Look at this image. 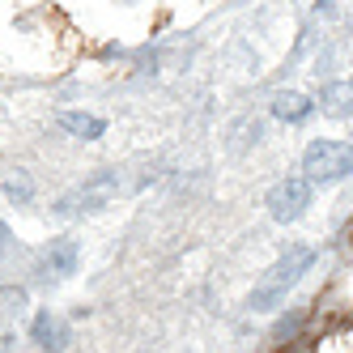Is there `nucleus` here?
Returning <instances> with one entry per match:
<instances>
[{
    "label": "nucleus",
    "mask_w": 353,
    "mask_h": 353,
    "mask_svg": "<svg viewBox=\"0 0 353 353\" xmlns=\"http://www.w3.org/2000/svg\"><path fill=\"white\" fill-rule=\"evenodd\" d=\"M315 264V251L307 247V243H290L285 251H281V260H276L264 276H260V285L251 290V302L247 307L251 311H276L285 302V294L302 281V272H307Z\"/></svg>",
    "instance_id": "1"
},
{
    "label": "nucleus",
    "mask_w": 353,
    "mask_h": 353,
    "mask_svg": "<svg viewBox=\"0 0 353 353\" xmlns=\"http://www.w3.org/2000/svg\"><path fill=\"white\" fill-rule=\"evenodd\" d=\"M302 174L311 183H341L345 174H353V145L349 141H311L302 149Z\"/></svg>",
    "instance_id": "2"
},
{
    "label": "nucleus",
    "mask_w": 353,
    "mask_h": 353,
    "mask_svg": "<svg viewBox=\"0 0 353 353\" xmlns=\"http://www.w3.org/2000/svg\"><path fill=\"white\" fill-rule=\"evenodd\" d=\"M311 179H307V174H290V179H281V183H276L272 192H268V200H264V205H268V217L272 221H298L302 213H307L311 209Z\"/></svg>",
    "instance_id": "3"
},
{
    "label": "nucleus",
    "mask_w": 353,
    "mask_h": 353,
    "mask_svg": "<svg viewBox=\"0 0 353 353\" xmlns=\"http://www.w3.org/2000/svg\"><path fill=\"white\" fill-rule=\"evenodd\" d=\"M111 196H115V174L103 170V174H94L90 183H81L77 192H68V196L60 200L56 213H64V217H72V213H94V209H103Z\"/></svg>",
    "instance_id": "4"
},
{
    "label": "nucleus",
    "mask_w": 353,
    "mask_h": 353,
    "mask_svg": "<svg viewBox=\"0 0 353 353\" xmlns=\"http://www.w3.org/2000/svg\"><path fill=\"white\" fill-rule=\"evenodd\" d=\"M30 336H34V345H39V349L60 353V349H64V341H68V327H64L52 311H39V315H34V323H30Z\"/></svg>",
    "instance_id": "5"
},
{
    "label": "nucleus",
    "mask_w": 353,
    "mask_h": 353,
    "mask_svg": "<svg viewBox=\"0 0 353 353\" xmlns=\"http://www.w3.org/2000/svg\"><path fill=\"white\" fill-rule=\"evenodd\" d=\"M311 111H315V103H311L307 94H298V90H281V94L272 98V115L285 119V123H307Z\"/></svg>",
    "instance_id": "6"
},
{
    "label": "nucleus",
    "mask_w": 353,
    "mask_h": 353,
    "mask_svg": "<svg viewBox=\"0 0 353 353\" xmlns=\"http://www.w3.org/2000/svg\"><path fill=\"white\" fill-rule=\"evenodd\" d=\"M43 272H52V276H68V272H77V243H72V239H56V243H47V251H43Z\"/></svg>",
    "instance_id": "7"
},
{
    "label": "nucleus",
    "mask_w": 353,
    "mask_h": 353,
    "mask_svg": "<svg viewBox=\"0 0 353 353\" xmlns=\"http://www.w3.org/2000/svg\"><path fill=\"white\" fill-rule=\"evenodd\" d=\"M60 128L68 137H77V141H98L107 132V119H98V115H85V111H64L60 115Z\"/></svg>",
    "instance_id": "8"
},
{
    "label": "nucleus",
    "mask_w": 353,
    "mask_h": 353,
    "mask_svg": "<svg viewBox=\"0 0 353 353\" xmlns=\"http://www.w3.org/2000/svg\"><path fill=\"white\" fill-rule=\"evenodd\" d=\"M319 107H323L327 115H349V111H353L349 81H332V85H323V94H319Z\"/></svg>",
    "instance_id": "9"
},
{
    "label": "nucleus",
    "mask_w": 353,
    "mask_h": 353,
    "mask_svg": "<svg viewBox=\"0 0 353 353\" xmlns=\"http://www.w3.org/2000/svg\"><path fill=\"white\" fill-rule=\"evenodd\" d=\"M298 327H302V311H294L290 319L276 323V341H294V336H298Z\"/></svg>",
    "instance_id": "10"
},
{
    "label": "nucleus",
    "mask_w": 353,
    "mask_h": 353,
    "mask_svg": "<svg viewBox=\"0 0 353 353\" xmlns=\"http://www.w3.org/2000/svg\"><path fill=\"white\" fill-rule=\"evenodd\" d=\"M349 94H353V77H349Z\"/></svg>",
    "instance_id": "11"
}]
</instances>
